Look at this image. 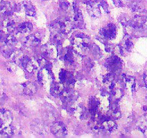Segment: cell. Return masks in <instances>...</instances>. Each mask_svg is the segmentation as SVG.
<instances>
[{
    "label": "cell",
    "instance_id": "cell-1",
    "mask_svg": "<svg viewBox=\"0 0 147 138\" xmlns=\"http://www.w3.org/2000/svg\"><path fill=\"white\" fill-rule=\"evenodd\" d=\"M90 45L89 37L83 33L77 34L72 40L73 50L80 55H85L90 50Z\"/></svg>",
    "mask_w": 147,
    "mask_h": 138
},
{
    "label": "cell",
    "instance_id": "cell-2",
    "mask_svg": "<svg viewBox=\"0 0 147 138\" xmlns=\"http://www.w3.org/2000/svg\"><path fill=\"white\" fill-rule=\"evenodd\" d=\"M74 24L68 19H63L57 21L52 24V31L54 33L68 34L74 27Z\"/></svg>",
    "mask_w": 147,
    "mask_h": 138
},
{
    "label": "cell",
    "instance_id": "cell-3",
    "mask_svg": "<svg viewBox=\"0 0 147 138\" xmlns=\"http://www.w3.org/2000/svg\"><path fill=\"white\" fill-rule=\"evenodd\" d=\"M128 26L131 30H147V17L146 16H135L131 20L130 24Z\"/></svg>",
    "mask_w": 147,
    "mask_h": 138
},
{
    "label": "cell",
    "instance_id": "cell-4",
    "mask_svg": "<svg viewBox=\"0 0 147 138\" xmlns=\"http://www.w3.org/2000/svg\"><path fill=\"white\" fill-rule=\"evenodd\" d=\"M78 97V95L77 92L70 89H65L60 95V98H61L63 103L69 106H71L72 104L76 102Z\"/></svg>",
    "mask_w": 147,
    "mask_h": 138
},
{
    "label": "cell",
    "instance_id": "cell-5",
    "mask_svg": "<svg viewBox=\"0 0 147 138\" xmlns=\"http://www.w3.org/2000/svg\"><path fill=\"white\" fill-rule=\"evenodd\" d=\"M41 52L43 57L50 59L56 58L58 55L57 46L56 47V45H55L54 43H48V44L44 45L41 47Z\"/></svg>",
    "mask_w": 147,
    "mask_h": 138
},
{
    "label": "cell",
    "instance_id": "cell-6",
    "mask_svg": "<svg viewBox=\"0 0 147 138\" xmlns=\"http://www.w3.org/2000/svg\"><path fill=\"white\" fill-rule=\"evenodd\" d=\"M100 36L101 40H113L116 36V27L113 24H109L100 30Z\"/></svg>",
    "mask_w": 147,
    "mask_h": 138
},
{
    "label": "cell",
    "instance_id": "cell-7",
    "mask_svg": "<svg viewBox=\"0 0 147 138\" xmlns=\"http://www.w3.org/2000/svg\"><path fill=\"white\" fill-rule=\"evenodd\" d=\"M106 65L107 68L109 69V70L113 73L120 71L122 67L121 59L116 55L109 57L106 61Z\"/></svg>",
    "mask_w": 147,
    "mask_h": 138
},
{
    "label": "cell",
    "instance_id": "cell-8",
    "mask_svg": "<svg viewBox=\"0 0 147 138\" xmlns=\"http://www.w3.org/2000/svg\"><path fill=\"white\" fill-rule=\"evenodd\" d=\"M98 103V110L101 112H106L109 110L111 106V101L108 93L102 92L97 97Z\"/></svg>",
    "mask_w": 147,
    "mask_h": 138
},
{
    "label": "cell",
    "instance_id": "cell-9",
    "mask_svg": "<svg viewBox=\"0 0 147 138\" xmlns=\"http://www.w3.org/2000/svg\"><path fill=\"white\" fill-rule=\"evenodd\" d=\"M21 65L28 73H32L37 69V68L40 67L37 60L32 59L27 56H24Z\"/></svg>",
    "mask_w": 147,
    "mask_h": 138
},
{
    "label": "cell",
    "instance_id": "cell-10",
    "mask_svg": "<svg viewBox=\"0 0 147 138\" xmlns=\"http://www.w3.org/2000/svg\"><path fill=\"white\" fill-rule=\"evenodd\" d=\"M50 131L55 136L60 137L66 136L67 134V130L65 125L60 122H55L51 126Z\"/></svg>",
    "mask_w": 147,
    "mask_h": 138
},
{
    "label": "cell",
    "instance_id": "cell-11",
    "mask_svg": "<svg viewBox=\"0 0 147 138\" xmlns=\"http://www.w3.org/2000/svg\"><path fill=\"white\" fill-rule=\"evenodd\" d=\"M41 42V37L39 33L30 34L27 36L24 41V45L26 47L28 48H33L37 47L40 44Z\"/></svg>",
    "mask_w": 147,
    "mask_h": 138
},
{
    "label": "cell",
    "instance_id": "cell-12",
    "mask_svg": "<svg viewBox=\"0 0 147 138\" xmlns=\"http://www.w3.org/2000/svg\"><path fill=\"white\" fill-rule=\"evenodd\" d=\"M86 9L88 12V14L92 17L97 18L100 16V10L99 8V6L96 1L88 0L86 1Z\"/></svg>",
    "mask_w": 147,
    "mask_h": 138
},
{
    "label": "cell",
    "instance_id": "cell-13",
    "mask_svg": "<svg viewBox=\"0 0 147 138\" xmlns=\"http://www.w3.org/2000/svg\"><path fill=\"white\" fill-rule=\"evenodd\" d=\"M12 121V114L6 109H0V127L10 125Z\"/></svg>",
    "mask_w": 147,
    "mask_h": 138
},
{
    "label": "cell",
    "instance_id": "cell-14",
    "mask_svg": "<svg viewBox=\"0 0 147 138\" xmlns=\"http://www.w3.org/2000/svg\"><path fill=\"white\" fill-rule=\"evenodd\" d=\"M20 9H22L27 15L34 17L36 14V9L34 6L29 1H24L20 6Z\"/></svg>",
    "mask_w": 147,
    "mask_h": 138
},
{
    "label": "cell",
    "instance_id": "cell-15",
    "mask_svg": "<svg viewBox=\"0 0 147 138\" xmlns=\"http://www.w3.org/2000/svg\"><path fill=\"white\" fill-rule=\"evenodd\" d=\"M51 70H47L46 68H41V70L39 71L38 76V80L42 85H45L52 78Z\"/></svg>",
    "mask_w": 147,
    "mask_h": 138
},
{
    "label": "cell",
    "instance_id": "cell-16",
    "mask_svg": "<svg viewBox=\"0 0 147 138\" xmlns=\"http://www.w3.org/2000/svg\"><path fill=\"white\" fill-rule=\"evenodd\" d=\"M117 127L116 122L114 120L110 119H105L102 121L101 124H100V128L103 129V131L107 132H112L114 131Z\"/></svg>",
    "mask_w": 147,
    "mask_h": 138
},
{
    "label": "cell",
    "instance_id": "cell-17",
    "mask_svg": "<svg viewBox=\"0 0 147 138\" xmlns=\"http://www.w3.org/2000/svg\"><path fill=\"white\" fill-rule=\"evenodd\" d=\"M73 24L74 25L80 27L82 24H83V14L81 11L78 9V7L76 5V4H73Z\"/></svg>",
    "mask_w": 147,
    "mask_h": 138
},
{
    "label": "cell",
    "instance_id": "cell-18",
    "mask_svg": "<svg viewBox=\"0 0 147 138\" xmlns=\"http://www.w3.org/2000/svg\"><path fill=\"white\" fill-rule=\"evenodd\" d=\"M14 7L9 1H2L0 4V15L9 17L12 14Z\"/></svg>",
    "mask_w": 147,
    "mask_h": 138
},
{
    "label": "cell",
    "instance_id": "cell-19",
    "mask_svg": "<svg viewBox=\"0 0 147 138\" xmlns=\"http://www.w3.org/2000/svg\"><path fill=\"white\" fill-rule=\"evenodd\" d=\"M3 28L7 32L11 33L16 29V22L13 18L10 17L9 16L5 18L2 23Z\"/></svg>",
    "mask_w": 147,
    "mask_h": 138
},
{
    "label": "cell",
    "instance_id": "cell-20",
    "mask_svg": "<svg viewBox=\"0 0 147 138\" xmlns=\"http://www.w3.org/2000/svg\"><path fill=\"white\" fill-rule=\"evenodd\" d=\"M23 93L27 96H32L37 92V86L32 82H26L22 84Z\"/></svg>",
    "mask_w": 147,
    "mask_h": 138
},
{
    "label": "cell",
    "instance_id": "cell-21",
    "mask_svg": "<svg viewBox=\"0 0 147 138\" xmlns=\"http://www.w3.org/2000/svg\"><path fill=\"white\" fill-rule=\"evenodd\" d=\"M31 128L33 132L37 134H40V135L44 134L45 132L46 131L45 126L44 123L42 122H41V121L38 120V119L33 120L31 125Z\"/></svg>",
    "mask_w": 147,
    "mask_h": 138
},
{
    "label": "cell",
    "instance_id": "cell-22",
    "mask_svg": "<svg viewBox=\"0 0 147 138\" xmlns=\"http://www.w3.org/2000/svg\"><path fill=\"white\" fill-rule=\"evenodd\" d=\"M64 90L65 87L63 83H56V82H54V83H53L51 84L50 93H51V94L53 95V96H60Z\"/></svg>",
    "mask_w": 147,
    "mask_h": 138
},
{
    "label": "cell",
    "instance_id": "cell-23",
    "mask_svg": "<svg viewBox=\"0 0 147 138\" xmlns=\"http://www.w3.org/2000/svg\"><path fill=\"white\" fill-rule=\"evenodd\" d=\"M109 113V116L112 118L113 119H118L121 117V114L120 110H119V107L116 103H112L111 104L110 109L108 111Z\"/></svg>",
    "mask_w": 147,
    "mask_h": 138
},
{
    "label": "cell",
    "instance_id": "cell-24",
    "mask_svg": "<svg viewBox=\"0 0 147 138\" xmlns=\"http://www.w3.org/2000/svg\"><path fill=\"white\" fill-rule=\"evenodd\" d=\"M24 55L22 52L20 50H14L13 53L11 55V58L12 62H14L16 65H21Z\"/></svg>",
    "mask_w": 147,
    "mask_h": 138
},
{
    "label": "cell",
    "instance_id": "cell-25",
    "mask_svg": "<svg viewBox=\"0 0 147 138\" xmlns=\"http://www.w3.org/2000/svg\"><path fill=\"white\" fill-rule=\"evenodd\" d=\"M110 91L111 92L112 96L116 99H120L123 96V90H122L121 87H120V86H119L116 82L111 88Z\"/></svg>",
    "mask_w": 147,
    "mask_h": 138
},
{
    "label": "cell",
    "instance_id": "cell-26",
    "mask_svg": "<svg viewBox=\"0 0 147 138\" xmlns=\"http://www.w3.org/2000/svg\"><path fill=\"white\" fill-rule=\"evenodd\" d=\"M32 23L28 22L21 23V24H19L18 27H17V30H18L20 33H23V34L30 33V32L32 30Z\"/></svg>",
    "mask_w": 147,
    "mask_h": 138
},
{
    "label": "cell",
    "instance_id": "cell-27",
    "mask_svg": "<svg viewBox=\"0 0 147 138\" xmlns=\"http://www.w3.org/2000/svg\"><path fill=\"white\" fill-rule=\"evenodd\" d=\"M103 82L104 86L109 88V89L110 90L112 86L115 83V76L113 75V73H110L106 74V76H104V77L103 78Z\"/></svg>",
    "mask_w": 147,
    "mask_h": 138
},
{
    "label": "cell",
    "instance_id": "cell-28",
    "mask_svg": "<svg viewBox=\"0 0 147 138\" xmlns=\"http://www.w3.org/2000/svg\"><path fill=\"white\" fill-rule=\"evenodd\" d=\"M14 133V129L10 125L3 126L0 127V138L9 137Z\"/></svg>",
    "mask_w": 147,
    "mask_h": 138
},
{
    "label": "cell",
    "instance_id": "cell-29",
    "mask_svg": "<svg viewBox=\"0 0 147 138\" xmlns=\"http://www.w3.org/2000/svg\"><path fill=\"white\" fill-rule=\"evenodd\" d=\"M14 50V46L5 44V43H4V45H3V46L1 48V51L2 55L5 57H7V58L11 57V54L13 53Z\"/></svg>",
    "mask_w": 147,
    "mask_h": 138
},
{
    "label": "cell",
    "instance_id": "cell-30",
    "mask_svg": "<svg viewBox=\"0 0 147 138\" xmlns=\"http://www.w3.org/2000/svg\"><path fill=\"white\" fill-rule=\"evenodd\" d=\"M123 82L124 84L128 89H130L133 90L134 88L136 86V82H135V79L133 77L131 76H124L123 78Z\"/></svg>",
    "mask_w": 147,
    "mask_h": 138
},
{
    "label": "cell",
    "instance_id": "cell-31",
    "mask_svg": "<svg viewBox=\"0 0 147 138\" xmlns=\"http://www.w3.org/2000/svg\"><path fill=\"white\" fill-rule=\"evenodd\" d=\"M90 50L92 52V54H93L96 58H100V57H101L102 54H101V52H100V48H99L95 44L90 45Z\"/></svg>",
    "mask_w": 147,
    "mask_h": 138
},
{
    "label": "cell",
    "instance_id": "cell-32",
    "mask_svg": "<svg viewBox=\"0 0 147 138\" xmlns=\"http://www.w3.org/2000/svg\"><path fill=\"white\" fill-rule=\"evenodd\" d=\"M17 39L12 34H9V35L6 36L5 39L4 40V43L7 45H9L14 46V45L17 43Z\"/></svg>",
    "mask_w": 147,
    "mask_h": 138
},
{
    "label": "cell",
    "instance_id": "cell-33",
    "mask_svg": "<svg viewBox=\"0 0 147 138\" xmlns=\"http://www.w3.org/2000/svg\"><path fill=\"white\" fill-rule=\"evenodd\" d=\"M64 60L66 63H68L69 64H73L74 63V55H73V52L70 50L66 52L64 55Z\"/></svg>",
    "mask_w": 147,
    "mask_h": 138
},
{
    "label": "cell",
    "instance_id": "cell-34",
    "mask_svg": "<svg viewBox=\"0 0 147 138\" xmlns=\"http://www.w3.org/2000/svg\"><path fill=\"white\" fill-rule=\"evenodd\" d=\"M124 47H123V48L124 50H127V51H131V50L133 49L134 47V45L133 43L130 40V39L129 38H126V40H124Z\"/></svg>",
    "mask_w": 147,
    "mask_h": 138
},
{
    "label": "cell",
    "instance_id": "cell-35",
    "mask_svg": "<svg viewBox=\"0 0 147 138\" xmlns=\"http://www.w3.org/2000/svg\"><path fill=\"white\" fill-rule=\"evenodd\" d=\"M119 21L121 22L122 24H123V25L125 26H127L130 24L131 19L129 18L128 15L123 14V15H121L120 17H119Z\"/></svg>",
    "mask_w": 147,
    "mask_h": 138
},
{
    "label": "cell",
    "instance_id": "cell-36",
    "mask_svg": "<svg viewBox=\"0 0 147 138\" xmlns=\"http://www.w3.org/2000/svg\"><path fill=\"white\" fill-rule=\"evenodd\" d=\"M130 8L134 12H139L142 9V7L140 4L136 1H133L130 4Z\"/></svg>",
    "mask_w": 147,
    "mask_h": 138
},
{
    "label": "cell",
    "instance_id": "cell-37",
    "mask_svg": "<svg viewBox=\"0 0 147 138\" xmlns=\"http://www.w3.org/2000/svg\"><path fill=\"white\" fill-rule=\"evenodd\" d=\"M60 7L62 8V9L63 10H67L69 9V7H70V3L68 2V1H65V0H62L61 2H60Z\"/></svg>",
    "mask_w": 147,
    "mask_h": 138
},
{
    "label": "cell",
    "instance_id": "cell-38",
    "mask_svg": "<svg viewBox=\"0 0 147 138\" xmlns=\"http://www.w3.org/2000/svg\"><path fill=\"white\" fill-rule=\"evenodd\" d=\"M67 72L65 70H62L61 72L60 73V80H61L62 83H64L66 78H67Z\"/></svg>",
    "mask_w": 147,
    "mask_h": 138
},
{
    "label": "cell",
    "instance_id": "cell-39",
    "mask_svg": "<svg viewBox=\"0 0 147 138\" xmlns=\"http://www.w3.org/2000/svg\"><path fill=\"white\" fill-rule=\"evenodd\" d=\"M15 63L14 62L12 63H7V70H9V71L12 72L15 70Z\"/></svg>",
    "mask_w": 147,
    "mask_h": 138
},
{
    "label": "cell",
    "instance_id": "cell-40",
    "mask_svg": "<svg viewBox=\"0 0 147 138\" xmlns=\"http://www.w3.org/2000/svg\"><path fill=\"white\" fill-rule=\"evenodd\" d=\"M113 4H115V6L118 7H123V3L121 0H113Z\"/></svg>",
    "mask_w": 147,
    "mask_h": 138
},
{
    "label": "cell",
    "instance_id": "cell-41",
    "mask_svg": "<svg viewBox=\"0 0 147 138\" xmlns=\"http://www.w3.org/2000/svg\"><path fill=\"white\" fill-rule=\"evenodd\" d=\"M102 5H103V9H104L105 11H106V12H109V10L107 9V7H108L107 4H106V2H103L102 3Z\"/></svg>",
    "mask_w": 147,
    "mask_h": 138
},
{
    "label": "cell",
    "instance_id": "cell-42",
    "mask_svg": "<svg viewBox=\"0 0 147 138\" xmlns=\"http://www.w3.org/2000/svg\"><path fill=\"white\" fill-rule=\"evenodd\" d=\"M5 36H4V32L2 31H0V41H1L2 40H4L5 39Z\"/></svg>",
    "mask_w": 147,
    "mask_h": 138
},
{
    "label": "cell",
    "instance_id": "cell-43",
    "mask_svg": "<svg viewBox=\"0 0 147 138\" xmlns=\"http://www.w3.org/2000/svg\"><path fill=\"white\" fill-rule=\"evenodd\" d=\"M144 83L147 86V71L145 72L144 75Z\"/></svg>",
    "mask_w": 147,
    "mask_h": 138
},
{
    "label": "cell",
    "instance_id": "cell-44",
    "mask_svg": "<svg viewBox=\"0 0 147 138\" xmlns=\"http://www.w3.org/2000/svg\"><path fill=\"white\" fill-rule=\"evenodd\" d=\"M2 1H3V0H0V4H1V3L2 2Z\"/></svg>",
    "mask_w": 147,
    "mask_h": 138
},
{
    "label": "cell",
    "instance_id": "cell-45",
    "mask_svg": "<svg viewBox=\"0 0 147 138\" xmlns=\"http://www.w3.org/2000/svg\"><path fill=\"white\" fill-rule=\"evenodd\" d=\"M42 1H47V0H42Z\"/></svg>",
    "mask_w": 147,
    "mask_h": 138
}]
</instances>
